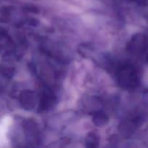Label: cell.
<instances>
[{"label": "cell", "mask_w": 148, "mask_h": 148, "mask_svg": "<svg viewBox=\"0 0 148 148\" xmlns=\"http://www.w3.org/2000/svg\"><path fill=\"white\" fill-rule=\"evenodd\" d=\"M100 137L96 133L90 132L85 139V146L88 147H97L99 145Z\"/></svg>", "instance_id": "5b68a950"}, {"label": "cell", "mask_w": 148, "mask_h": 148, "mask_svg": "<svg viewBox=\"0 0 148 148\" xmlns=\"http://www.w3.org/2000/svg\"><path fill=\"white\" fill-rule=\"evenodd\" d=\"M118 79L120 85L124 88H134L138 83L136 69L130 65L121 66L118 72Z\"/></svg>", "instance_id": "6da1fadb"}, {"label": "cell", "mask_w": 148, "mask_h": 148, "mask_svg": "<svg viewBox=\"0 0 148 148\" xmlns=\"http://www.w3.org/2000/svg\"><path fill=\"white\" fill-rule=\"evenodd\" d=\"M37 97L33 91L25 90L21 92L20 96V102L22 107L26 110L33 109L36 106Z\"/></svg>", "instance_id": "7a4b0ae2"}, {"label": "cell", "mask_w": 148, "mask_h": 148, "mask_svg": "<svg viewBox=\"0 0 148 148\" xmlns=\"http://www.w3.org/2000/svg\"><path fill=\"white\" fill-rule=\"evenodd\" d=\"M128 1H137V0H128Z\"/></svg>", "instance_id": "8992f818"}, {"label": "cell", "mask_w": 148, "mask_h": 148, "mask_svg": "<svg viewBox=\"0 0 148 148\" xmlns=\"http://www.w3.org/2000/svg\"><path fill=\"white\" fill-rule=\"evenodd\" d=\"M108 116L103 111H96L92 115V122L95 126L103 127L108 122Z\"/></svg>", "instance_id": "277c9868"}, {"label": "cell", "mask_w": 148, "mask_h": 148, "mask_svg": "<svg viewBox=\"0 0 148 148\" xmlns=\"http://www.w3.org/2000/svg\"><path fill=\"white\" fill-rule=\"evenodd\" d=\"M55 101H56V99L51 94L46 93H46H43L40 99L39 111H47V110H49V108H51L53 106Z\"/></svg>", "instance_id": "3957f363"}]
</instances>
